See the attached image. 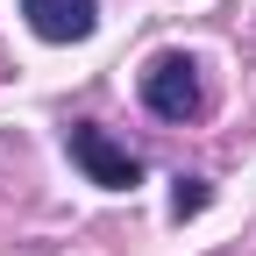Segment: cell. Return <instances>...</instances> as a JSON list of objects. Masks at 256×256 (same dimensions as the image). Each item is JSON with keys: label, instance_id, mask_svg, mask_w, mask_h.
Masks as SVG:
<instances>
[{"label": "cell", "instance_id": "cell-1", "mask_svg": "<svg viewBox=\"0 0 256 256\" xmlns=\"http://www.w3.org/2000/svg\"><path fill=\"white\" fill-rule=\"evenodd\" d=\"M142 100H150V114H164V121H192L200 114V64L192 57H178V50H164V57H150V72H142Z\"/></svg>", "mask_w": 256, "mask_h": 256}, {"label": "cell", "instance_id": "cell-2", "mask_svg": "<svg viewBox=\"0 0 256 256\" xmlns=\"http://www.w3.org/2000/svg\"><path fill=\"white\" fill-rule=\"evenodd\" d=\"M72 164L92 178V185H107V192H128V185H142V164L128 156L107 128H92V121H78L72 128Z\"/></svg>", "mask_w": 256, "mask_h": 256}, {"label": "cell", "instance_id": "cell-3", "mask_svg": "<svg viewBox=\"0 0 256 256\" xmlns=\"http://www.w3.org/2000/svg\"><path fill=\"white\" fill-rule=\"evenodd\" d=\"M22 14L43 43H86L100 22V0H22Z\"/></svg>", "mask_w": 256, "mask_h": 256}, {"label": "cell", "instance_id": "cell-4", "mask_svg": "<svg viewBox=\"0 0 256 256\" xmlns=\"http://www.w3.org/2000/svg\"><path fill=\"white\" fill-rule=\"evenodd\" d=\"M171 206H178V214H200V206H206V192H200V178H185V185H178V200H171Z\"/></svg>", "mask_w": 256, "mask_h": 256}]
</instances>
